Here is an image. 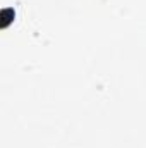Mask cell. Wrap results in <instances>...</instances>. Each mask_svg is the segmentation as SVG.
<instances>
[{
    "instance_id": "obj_1",
    "label": "cell",
    "mask_w": 146,
    "mask_h": 148,
    "mask_svg": "<svg viewBox=\"0 0 146 148\" xmlns=\"http://www.w3.org/2000/svg\"><path fill=\"white\" fill-rule=\"evenodd\" d=\"M9 12H10V9H5V10H4L2 14L5 16V14H9ZM5 21H9V17H4V19H2V26H5Z\"/></svg>"
}]
</instances>
